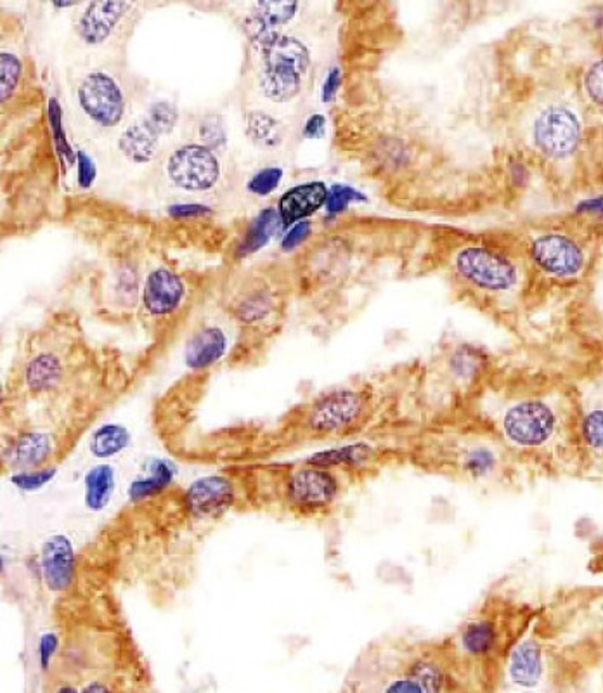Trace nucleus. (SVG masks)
Wrapping results in <instances>:
<instances>
[{"label": "nucleus", "instance_id": "f257e3e1", "mask_svg": "<svg viewBox=\"0 0 603 693\" xmlns=\"http://www.w3.org/2000/svg\"><path fill=\"white\" fill-rule=\"evenodd\" d=\"M52 624L42 693H155L153 672L107 578L77 566L56 595Z\"/></svg>", "mask_w": 603, "mask_h": 693}, {"label": "nucleus", "instance_id": "f03ea898", "mask_svg": "<svg viewBox=\"0 0 603 693\" xmlns=\"http://www.w3.org/2000/svg\"><path fill=\"white\" fill-rule=\"evenodd\" d=\"M505 444L529 481H570L582 475L578 383L540 374L494 387L470 408Z\"/></svg>", "mask_w": 603, "mask_h": 693}, {"label": "nucleus", "instance_id": "7ed1b4c3", "mask_svg": "<svg viewBox=\"0 0 603 693\" xmlns=\"http://www.w3.org/2000/svg\"><path fill=\"white\" fill-rule=\"evenodd\" d=\"M603 666V586H561L538 612L506 666L505 685L527 693H584Z\"/></svg>", "mask_w": 603, "mask_h": 693}, {"label": "nucleus", "instance_id": "20e7f679", "mask_svg": "<svg viewBox=\"0 0 603 693\" xmlns=\"http://www.w3.org/2000/svg\"><path fill=\"white\" fill-rule=\"evenodd\" d=\"M534 601L517 574H505L485 590L464 619L441 639L442 651L468 693H500L512 652L531 626Z\"/></svg>", "mask_w": 603, "mask_h": 693}, {"label": "nucleus", "instance_id": "39448f33", "mask_svg": "<svg viewBox=\"0 0 603 693\" xmlns=\"http://www.w3.org/2000/svg\"><path fill=\"white\" fill-rule=\"evenodd\" d=\"M236 490L234 513L323 522L341 513L361 481L319 453L300 460L254 461L222 468Z\"/></svg>", "mask_w": 603, "mask_h": 693}, {"label": "nucleus", "instance_id": "423d86ee", "mask_svg": "<svg viewBox=\"0 0 603 693\" xmlns=\"http://www.w3.org/2000/svg\"><path fill=\"white\" fill-rule=\"evenodd\" d=\"M406 467L480 493H510L531 484L493 430L467 409L432 418L413 434Z\"/></svg>", "mask_w": 603, "mask_h": 693}, {"label": "nucleus", "instance_id": "0eeeda50", "mask_svg": "<svg viewBox=\"0 0 603 693\" xmlns=\"http://www.w3.org/2000/svg\"><path fill=\"white\" fill-rule=\"evenodd\" d=\"M336 693H468L439 636L403 631L366 643Z\"/></svg>", "mask_w": 603, "mask_h": 693}, {"label": "nucleus", "instance_id": "6e6552de", "mask_svg": "<svg viewBox=\"0 0 603 693\" xmlns=\"http://www.w3.org/2000/svg\"><path fill=\"white\" fill-rule=\"evenodd\" d=\"M309 64L307 47L294 37L281 35L263 47L260 87L266 98L274 102L292 101L300 92Z\"/></svg>", "mask_w": 603, "mask_h": 693}, {"label": "nucleus", "instance_id": "1a4fd4ad", "mask_svg": "<svg viewBox=\"0 0 603 693\" xmlns=\"http://www.w3.org/2000/svg\"><path fill=\"white\" fill-rule=\"evenodd\" d=\"M579 388V447L584 481H603V383Z\"/></svg>", "mask_w": 603, "mask_h": 693}, {"label": "nucleus", "instance_id": "9d476101", "mask_svg": "<svg viewBox=\"0 0 603 693\" xmlns=\"http://www.w3.org/2000/svg\"><path fill=\"white\" fill-rule=\"evenodd\" d=\"M177 124V111L171 102H155L139 122L125 128L119 148L131 162L148 163L157 154L160 139Z\"/></svg>", "mask_w": 603, "mask_h": 693}, {"label": "nucleus", "instance_id": "9b49d317", "mask_svg": "<svg viewBox=\"0 0 603 693\" xmlns=\"http://www.w3.org/2000/svg\"><path fill=\"white\" fill-rule=\"evenodd\" d=\"M78 102L93 122L101 127H115L125 115L124 90L104 72H93L78 87Z\"/></svg>", "mask_w": 603, "mask_h": 693}, {"label": "nucleus", "instance_id": "f8f14e48", "mask_svg": "<svg viewBox=\"0 0 603 693\" xmlns=\"http://www.w3.org/2000/svg\"><path fill=\"white\" fill-rule=\"evenodd\" d=\"M455 268L465 280L491 292L508 289L517 280V269L510 260L482 247H468L459 251Z\"/></svg>", "mask_w": 603, "mask_h": 693}, {"label": "nucleus", "instance_id": "ddd939ff", "mask_svg": "<svg viewBox=\"0 0 603 693\" xmlns=\"http://www.w3.org/2000/svg\"><path fill=\"white\" fill-rule=\"evenodd\" d=\"M167 172L175 186L187 191H207L221 177V163L207 146H184L169 158Z\"/></svg>", "mask_w": 603, "mask_h": 693}, {"label": "nucleus", "instance_id": "4468645a", "mask_svg": "<svg viewBox=\"0 0 603 693\" xmlns=\"http://www.w3.org/2000/svg\"><path fill=\"white\" fill-rule=\"evenodd\" d=\"M534 140L536 146L546 157H569L581 140V124L578 116L567 108H546L536 120Z\"/></svg>", "mask_w": 603, "mask_h": 693}, {"label": "nucleus", "instance_id": "2eb2a0df", "mask_svg": "<svg viewBox=\"0 0 603 693\" xmlns=\"http://www.w3.org/2000/svg\"><path fill=\"white\" fill-rule=\"evenodd\" d=\"M531 256L546 273L558 277L578 274L584 265V253L578 243L565 234H544L532 243Z\"/></svg>", "mask_w": 603, "mask_h": 693}, {"label": "nucleus", "instance_id": "dca6fc26", "mask_svg": "<svg viewBox=\"0 0 603 693\" xmlns=\"http://www.w3.org/2000/svg\"><path fill=\"white\" fill-rule=\"evenodd\" d=\"M297 2H257L245 16V30L260 49L281 37L280 30L297 13Z\"/></svg>", "mask_w": 603, "mask_h": 693}, {"label": "nucleus", "instance_id": "f3484780", "mask_svg": "<svg viewBox=\"0 0 603 693\" xmlns=\"http://www.w3.org/2000/svg\"><path fill=\"white\" fill-rule=\"evenodd\" d=\"M63 361L54 352L35 354L23 368V387L32 399L51 396L64 380Z\"/></svg>", "mask_w": 603, "mask_h": 693}, {"label": "nucleus", "instance_id": "a211bd4d", "mask_svg": "<svg viewBox=\"0 0 603 693\" xmlns=\"http://www.w3.org/2000/svg\"><path fill=\"white\" fill-rule=\"evenodd\" d=\"M131 8L128 2H94L78 23V34L84 42L98 46L110 37Z\"/></svg>", "mask_w": 603, "mask_h": 693}, {"label": "nucleus", "instance_id": "6ab92c4d", "mask_svg": "<svg viewBox=\"0 0 603 693\" xmlns=\"http://www.w3.org/2000/svg\"><path fill=\"white\" fill-rule=\"evenodd\" d=\"M183 297V281L167 269H157L146 280L145 306L151 314H171Z\"/></svg>", "mask_w": 603, "mask_h": 693}, {"label": "nucleus", "instance_id": "aec40b11", "mask_svg": "<svg viewBox=\"0 0 603 693\" xmlns=\"http://www.w3.org/2000/svg\"><path fill=\"white\" fill-rule=\"evenodd\" d=\"M328 200V189L323 183L302 184L290 189L280 200L281 222L288 226L295 221L309 218L318 212Z\"/></svg>", "mask_w": 603, "mask_h": 693}, {"label": "nucleus", "instance_id": "412c9836", "mask_svg": "<svg viewBox=\"0 0 603 693\" xmlns=\"http://www.w3.org/2000/svg\"><path fill=\"white\" fill-rule=\"evenodd\" d=\"M227 349V338L219 327H205L193 336L186 350V364L192 370L212 367Z\"/></svg>", "mask_w": 603, "mask_h": 693}, {"label": "nucleus", "instance_id": "4be33fe9", "mask_svg": "<svg viewBox=\"0 0 603 693\" xmlns=\"http://www.w3.org/2000/svg\"><path fill=\"white\" fill-rule=\"evenodd\" d=\"M281 224H283V222H281L280 212L272 209L262 210V212L259 213V218L251 222L250 227H248L245 242H243L242 248H239L242 253L247 256V253H254V251H259L260 248L266 247L269 239L280 231Z\"/></svg>", "mask_w": 603, "mask_h": 693}, {"label": "nucleus", "instance_id": "5701e85b", "mask_svg": "<svg viewBox=\"0 0 603 693\" xmlns=\"http://www.w3.org/2000/svg\"><path fill=\"white\" fill-rule=\"evenodd\" d=\"M113 491V472L110 467L99 465L90 470L87 477V505L93 510H101L110 499Z\"/></svg>", "mask_w": 603, "mask_h": 693}, {"label": "nucleus", "instance_id": "b1692460", "mask_svg": "<svg viewBox=\"0 0 603 693\" xmlns=\"http://www.w3.org/2000/svg\"><path fill=\"white\" fill-rule=\"evenodd\" d=\"M248 136L256 140L257 145L271 148L281 143V127L272 116L254 111L248 115Z\"/></svg>", "mask_w": 603, "mask_h": 693}, {"label": "nucleus", "instance_id": "393cba45", "mask_svg": "<svg viewBox=\"0 0 603 693\" xmlns=\"http://www.w3.org/2000/svg\"><path fill=\"white\" fill-rule=\"evenodd\" d=\"M128 443V434L124 429L116 425H108L98 430L93 438L94 455L99 458L116 455L122 451Z\"/></svg>", "mask_w": 603, "mask_h": 693}, {"label": "nucleus", "instance_id": "a878e982", "mask_svg": "<svg viewBox=\"0 0 603 693\" xmlns=\"http://www.w3.org/2000/svg\"><path fill=\"white\" fill-rule=\"evenodd\" d=\"M0 84H2V102L11 98V94L16 89L17 82L22 77V63L16 55L11 52H2V64H0Z\"/></svg>", "mask_w": 603, "mask_h": 693}, {"label": "nucleus", "instance_id": "bb28decb", "mask_svg": "<svg viewBox=\"0 0 603 693\" xmlns=\"http://www.w3.org/2000/svg\"><path fill=\"white\" fill-rule=\"evenodd\" d=\"M281 180H283V171L278 169V166H269V169H263L250 181L248 189L254 195L268 196L280 186Z\"/></svg>", "mask_w": 603, "mask_h": 693}, {"label": "nucleus", "instance_id": "cd10ccee", "mask_svg": "<svg viewBox=\"0 0 603 693\" xmlns=\"http://www.w3.org/2000/svg\"><path fill=\"white\" fill-rule=\"evenodd\" d=\"M354 200H365V196H361V193H357L353 187L336 184L328 191L327 210L330 213L342 212Z\"/></svg>", "mask_w": 603, "mask_h": 693}, {"label": "nucleus", "instance_id": "c85d7f7f", "mask_svg": "<svg viewBox=\"0 0 603 693\" xmlns=\"http://www.w3.org/2000/svg\"><path fill=\"white\" fill-rule=\"evenodd\" d=\"M584 87H587L588 96H590L596 104H603V60L591 64V69L584 77Z\"/></svg>", "mask_w": 603, "mask_h": 693}, {"label": "nucleus", "instance_id": "c756f323", "mask_svg": "<svg viewBox=\"0 0 603 693\" xmlns=\"http://www.w3.org/2000/svg\"><path fill=\"white\" fill-rule=\"evenodd\" d=\"M49 119H51V128L52 133H54L56 146L60 149L61 154H66L69 160H72V151H70L69 145H66V136H64L63 127H61V125H63V122H61V108L56 99H51V102H49Z\"/></svg>", "mask_w": 603, "mask_h": 693}, {"label": "nucleus", "instance_id": "7c9ffc66", "mask_svg": "<svg viewBox=\"0 0 603 693\" xmlns=\"http://www.w3.org/2000/svg\"><path fill=\"white\" fill-rule=\"evenodd\" d=\"M78 184L84 189H89L96 180V165H94L93 158L86 153V151H78Z\"/></svg>", "mask_w": 603, "mask_h": 693}, {"label": "nucleus", "instance_id": "2f4dec72", "mask_svg": "<svg viewBox=\"0 0 603 693\" xmlns=\"http://www.w3.org/2000/svg\"><path fill=\"white\" fill-rule=\"evenodd\" d=\"M201 139H205L207 148L209 146L222 145L225 140L224 127L221 124H217L216 120H207L200 127Z\"/></svg>", "mask_w": 603, "mask_h": 693}, {"label": "nucleus", "instance_id": "473e14b6", "mask_svg": "<svg viewBox=\"0 0 603 693\" xmlns=\"http://www.w3.org/2000/svg\"><path fill=\"white\" fill-rule=\"evenodd\" d=\"M310 234V222L304 221L298 222L297 226L292 227L288 234H286L285 239L281 243V247L283 250H294L295 247H298L304 239H307V236Z\"/></svg>", "mask_w": 603, "mask_h": 693}, {"label": "nucleus", "instance_id": "72a5a7b5", "mask_svg": "<svg viewBox=\"0 0 603 693\" xmlns=\"http://www.w3.org/2000/svg\"><path fill=\"white\" fill-rule=\"evenodd\" d=\"M205 213H210V210L207 207H201V205H175V207H171L172 218H200Z\"/></svg>", "mask_w": 603, "mask_h": 693}, {"label": "nucleus", "instance_id": "f704fd0d", "mask_svg": "<svg viewBox=\"0 0 603 693\" xmlns=\"http://www.w3.org/2000/svg\"><path fill=\"white\" fill-rule=\"evenodd\" d=\"M342 82V73L339 69H333L332 72L328 73L327 81H324L323 86V101H332L335 98L336 90L341 87Z\"/></svg>", "mask_w": 603, "mask_h": 693}, {"label": "nucleus", "instance_id": "c9c22d12", "mask_svg": "<svg viewBox=\"0 0 603 693\" xmlns=\"http://www.w3.org/2000/svg\"><path fill=\"white\" fill-rule=\"evenodd\" d=\"M324 127H327V120L323 115L310 116L307 120L306 128H304V136L318 139V137L323 136Z\"/></svg>", "mask_w": 603, "mask_h": 693}]
</instances>
